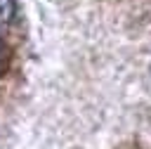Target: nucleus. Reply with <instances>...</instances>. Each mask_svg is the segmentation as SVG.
<instances>
[{"mask_svg": "<svg viewBox=\"0 0 151 149\" xmlns=\"http://www.w3.org/2000/svg\"><path fill=\"white\" fill-rule=\"evenodd\" d=\"M17 14V0H0V26L9 24Z\"/></svg>", "mask_w": 151, "mask_h": 149, "instance_id": "1", "label": "nucleus"}, {"mask_svg": "<svg viewBox=\"0 0 151 149\" xmlns=\"http://www.w3.org/2000/svg\"><path fill=\"white\" fill-rule=\"evenodd\" d=\"M2 50H5V47H2V38H0V57H2Z\"/></svg>", "mask_w": 151, "mask_h": 149, "instance_id": "2", "label": "nucleus"}]
</instances>
